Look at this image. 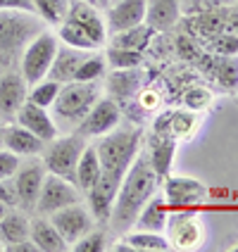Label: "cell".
Returning a JSON list of instances; mask_svg holds the SVG:
<instances>
[{"label": "cell", "mask_w": 238, "mask_h": 252, "mask_svg": "<svg viewBox=\"0 0 238 252\" xmlns=\"http://www.w3.org/2000/svg\"><path fill=\"white\" fill-rule=\"evenodd\" d=\"M157 186H160V176L155 174L150 157L138 153L136 159L131 162V167L126 169L122 183H119L112 212H110V219H107L117 233H126L129 228H134L138 212L157 193Z\"/></svg>", "instance_id": "cell-1"}, {"label": "cell", "mask_w": 238, "mask_h": 252, "mask_svg": "<svg viewBox=\"0 0 238 252\" xmlns=\"http://www.w3.org/2000/svg\"><path fill=\"white\" fill-rule=\"evenodd\" d=\"M140 143H143V128L140 126H124V128H112L110 133L100 136L96 145V153L100 157V167L102 174L122 181L126 169L131 167V162L140 153Z\"/></svg>", "instance_id": "cell-2"}, {"label": "cell", "mask_w": 238, "mask_h": 252, "mask_svg": "<svg viewBox=\"0 0 238 252\" xmlns=\"http://www.w3.org/2000/svg\"><path fill=\"white\" fill-rule=\"evenodd\" d=\"M43 29L45 24L36 12L0 10V67L12 69L14 62H19L27 43Z\"/></svg>", "instance_id": "cell-3"}, {"label": "cell", "mask_w": 238, "mask_h": 252, "mask_svg": "<svg viewBox=\"0 0 238 252\" xmlns=\"http://www.w3.org/2000/svg\"><path fill=\"white\" fill-rule=\"evenodd\" d=\"M100 95H102L100 81H67L60 86V93L50 107V114L57 126H76L86 117V112L96 105Z\"/></svg>", "instance_id": "cell-4"}, {"label": "cell", "mask_w": 238, "mask_h": 252, "mask_svg": "<svg viewBox=\"0 0 238 252\" xmlns=\"http://www.w3.org/2000/svg\"><path fill=\"white\" fill-rule=\"evenodd\" d=\"M57 48H60V41H57L55 33L48 31V29L38 31V33L27 43V48H24L22 55H19V74L24 76V81H27L29 86L48 76L50 64H53V60H55Z\"/></svg>", "instance_id": "cell-5"}, {"label": "cell", "mask_w": 238, "mask_h": 252, "mask_svg": "<svg viewBox=\"0 0 238 252\" xmlns=\"http://www.w3.org/2000/svg\"><path fill=\"white\" fill-rule=\"evenodd\" d=\"M86 148V138H81L76 131L69 136H55L53 140L45 143L41 153V162L45 164L48 174H57L62 179L74 183L76 174V162Z\"/></svg>", "instance_id": "cell-6"}, {"label": "cell", "mask_w": 238, "mask_h": 252, "mask_svg": "<svg viewBox=\"0 0 238 252\" xmlns=\"http://www.w3.org/2000/svg\"><path fill=\"white\" fill-rule=\"evenodd\" d=\"M165 238H167L171 250H198L205 245V224L198 212L179 210L167 214L165 224Z\"/></svg>", "instance_id": "cell-7"}, {"label": "cell", "mask_w": 238, "mask_h": 252, "mask_svg": "<svg viewBox=\"0 0 238 252\" xmlns=\"http://www.w3.org/2000/svg\"><path fill=\"white\" fill-rule=\"evenodd\" d=\"M81 197H84V193L79 190L76 183L67 181V179H62L57 174H45L34 212L41 214V217H50L53 212L62 210V207L81 202Z\"/></svg>", "instance_id": "cell-8"}, {"label": "cell", "mask_w": 238, "mask_h": 252, "mask_svg": "<svg viewBox=\"0 0 238 252\" xmlns=\"http://www.w3.org/2000/svg\"><path fill=\"white\" fill-rule=\"evenodd\" d=\"M122 122V105L112 95H100L96 105L86 112V117L76 124V133L81 138H100L110 133Z\"/></svg>", "instance_id": "cell-9"}, {"label": "cell", "mask_w": 238, "mask_h": 252, "mask_svg": "<svg viewBox=\"0 0 238 252\" xmlns=\"http://www.w3.org/2000/svg\"><path fill=\"white\" fill-rule=\"evenodd\" d=\"M45 174H48L45 164L36 157H29L27 164H19L17 174L12 176L14 193H17V207H22L24 212H34Z\"/></svg>", "instance_id": "cell-10"}, {"label": "cell", "mask_w": 238, "mask_h": 252, "mask_svg": "<svg viewBox=\"0 0 238 252\" xmlns=\"http://www.w3.org/2000/svg\"><path fill=\"white\" fill-rule=\"evenodd\" d=\"M48 219L55 224V228L60 231V236L67 240V245H69V248L81 238V236H86L88 231H93L96 224H98V221H96V217L91 214V210L84 207L81 202L53 212Z\"/></svg>", "instance_id": "cell-11"}, {"label": "cell", "mask_w": 238, "mask_h": 252, "mask_svg": "<svg viewBox=\"0 0 238 252\" xmlns=\"http://www.w3.org/2000/svg\"><path fill=\"white\" fill-rule=\"evenodd\" d=\"M210 195L207 186L191 176H165V202L171 207L203 205Z\"/></svg>", "instance_id": "cell-12"}, {"label": "cell", "mask_w": 238, "mask_h": 252, "mask_svg": "<svg viewBox=\"0 0 238 252\" xmlns=\"http://www.w3.org/2000/svg\"><path fill=\"white\" fill-rule=\"evenodd\" d=\"M29 84L24 76L14 69H5L0 74V119L10 122L14 119L17 110L27 102Z\"/></svg>", "instance_id": "cell-13"}, {"label": "cell", "mask_w": 238, "mask_h": 252, "mask_svg": "<svg viewBox=\"0 0 238 252\" xmlns=\"http://www.w3.org/2000/svg\"><path fill=\"white\" fill-rule=\"evenodd\" d=\"M102 12H105L107 33L112 36L145 22V0H114Z\"/></svg>", "instance_id": "cell-14"}, {"label": "cell", "mask_w": 238, "mask_h": 252, "mask_svg": "<svg viewBox=\"0 0 238 252\" xmlns=\"http://www.w3.org/2000/svg\"><path fill=\"white\" fill-rule=\"evenodd\" d=\"M14 124L29 128V131H31L34 136H38L43 143H48V140H53L55 136H60V126L55 124L53 114L48 112L45 107L34 105V102H29V100L17 110Z\"/></svg>", "instance_id": "cell-15"}, {"label": "cell", "mask_w": 238, "mask_h": 252, "mask_svg": "<svg viewBox=\"0 0 238 252\" xmlns=\"http://www.w3.org/2000/svg\"><path fill=\"white\" fill-rule=\"evenodd\" d=\"M69 19H74L76 24L88 31V36L98 43L100 48L107 43L110 33H107V24H105V17H102V10L93 2H86V0H71L69 5Z\"/></svg>", "instance_id": "cell-16"}, {"label": "cell", "mask_w": 238, "mask_h": 252, "mask_svg": "<svg viewBox=\"0 0 238 252\" xmlns=\"http://www.w3.org/2000/svg\"><path fill=\"white\" fill-rule=\"evenodd\" d=\"M183 14V0H145V24L155 31L171 29Z\"/></svg>", "instance_id": "cell-17"}, {"label": "cell", "mask_w": 238, "mask_h": 252, "mask_svg": "<svg viewBox=\"0 0 238 252\" xmlns=\"http://www.w3.org/2000/svg\"><path fill=\"white\" fill-rule=\"evenodd\" d=\"M2 148H7L10 153L19 155V157H38L45 148V143L38 136H34L29 128L12 124L5 126V131H2Z\"/></svg>", "instance_id": "cell-18"}, {"label": "cell", "mask_w": 238, "mask_h": 252, "mask_svg": "<svg viewBox=\"0 0 238 252\" xmlns=\"http://www.w3.org/2000/svg\"><path fill=\"white\" fill-rule=\"evenodd\" d=\"M93 50H79V48H69V45H62L57 48L55 60L50 64V71H48V79H53L57 84H67V81H74V74L79 69V64L84 62V57Z\"/></svg>", "instance_id": "cell-19"}, {"label": "cell", "mask_w": 238, "mask_h": 252, "mask_svg": "<svg viewBox=\"0 0 238 252\" xmlns=\"http://www.w3.org/2000/svg\"><path fill=\"white\" fill-rule=\"evenodd\" d=\"M29 238L36 243L38 252H65L69 250L67 240L60 236V231L48 217H36L31 219V228H29Z\"/></svg>", "instance_id": "cell-20"}, {"label": "cell", "mask_w": 238, "mask_h": 252, "mask_svg": "<svg viewBox=\"0 0 238 252\" xmlns=\"http://www.w3.org/2000/svg\"><path fill=\"white\" fill-rule=\"evenodd\" d=\"M167 202L162 195H153L143 210L138 212L136 221H134V228L136 231H150V233H162L165 231V224H167Z\"/></svg>", "instance_id": "cell-21"}, {"label": "cell", "mask_w": 238, "mask_h": 252, "mask_svg": "<svg viewBox=\"0 0 238 252\" xmlns=\"http://www.w3.org/2000/svg\"><path fill=\"white\" fill-rule=\"evenodd\" d=\"M29 228H31V219L24 212L17 210V207H10L7 214L0 219V243H2V250L7 245L19 243V240H27Z\"/></svg>", "instance_id": "cell-22"}, {"label": "cell", "mask_w": 238, "mask_h": 252, "mask_svg": "<svg viewBox=\"0 0 238 252\" xmlns=\"http://www.w3.org/2000/svg\"><path fill=\"white\" fill-rule=\"evenodd\" d=\"M107 88L114 100L134 98L143 88V74L138 69H114L107 79Z\"/></svg>", "instance_id": "cell-23"}, {"label": "cell", "mask_w": 238, "mask_h": 252, "mask_svg": "<svg viewBox=\"0 0 238 252\" xmlns=\"http://www.w3.org/2000/svg\"><path fill=\"white\" fill-rule=\"evenodd\" d=\"M100 174H102V167H100V157H98V153H96V145H88V143H86L84 153H81L79 162H76L74 183L79 186L81 193H86V190L100 179Z\"/></svg>", "instance_id": "cell-24"}, {"label": "cell", "mask_w": 238, "mask_h": 252, "mask_svg": "<svg viewBox=\"0 0 238 252\" xmlns=\"http://www.w3.org/2000/svg\"><path fill=\"white\" fill-rule=\"evenodd\" d=\"M57 41L62 43V45H69V48H79V50H100V45L91 36H88V31H86L81 24H76L74 19H65L62 24H57Z\"/></svg>", "instance_id": "cell-25"}, {"label": "cell", "mask_w": 238, "mask_h": 252, "mask_svg": "<svg viewBox=\"0 0 238 252\" xmlns=\"http://www.w3.org/2000/svg\"><path fill=\"white\" fill-rule=\"evenodd\" d=\"M155 29H150L145 22L138 24V27H131L126 29V31H119V33H112V38H110V45H117V48H126V50H148V45L153 43L155 38Z\"/></svg>", "instance_id": "cell-26"}, {"label": "cell", "mask_w": 238, "mask_h": 252, "mask_svg": "<svg viewBox=\"0 0 238 252\" xmlns=\"http://www.w3.org/2000/svg\"><path fill=\"white\" fill-rule=\"evenodd\" d=\"M122 240L126 243L129 252H165V250H171L167 238H165V233H150V231H136V228H129Z\"/></svg>", "instance_id": "cell-27"}, {"label": "cell", "mask_w": 238, "mask_h": 252, "mask_svg": "<svg viewBox=\"0 0 238 252\" xmlns=\"http://www.w3.org/2000/svg\"><path fill=\"white\" fill-rule=\"evenodd\" d=\"M200 112H193L188 107L183 110H174L169 112V136L176 140H191L196 136V131L200 128Z\"/></svg>", "instance_id": "cell-28"}, {"label": "cell", "mask_w": 238, "mask_h": 252, "mask_svg": "<svg viewBox=\"0 0 238 252\" xmlns=\"http://www.w3.org/2000/svg\"><path fill=\"white\" fill-rule=\"evenodd\" d=\"M174 150H176V140L171 136H160L157 133V143L150 150V164H153L155 174L160 176V181L169 176V169H171V159H174Z\"/></svg>", "instance_id": "cell-29"}, {"label": "cell", "mask_w": 238, "mask_h": 252, "mask_svg": "<svg viewBox=\"0 0 238 252\" xmlns=\"http://www.w3.org/2000/svg\"><path fill=\"white\" fill-rule=\"evenodd\" d=\"M34 2V12L43 19L45 27H57L67 19L69 14L71 0H31Z\"/></svg>", "instance_id": "cell-30"}, {"label": "cell", "mask_w": 238, "mask_h": 252, "mask_svg": "<svg viewBox=\"0 0 238 252\" xmlns=\"http://www.w3.org/2000/svg\"><path fill=\"white\" fill-rule=\"evenodd\" d=\"M212 69H214V79L219 81V86H224L226 91H234L238 86V55L231 57L214 55Z\"/></svg>", "instance_id": "cell-31"}, {"label": "cell", "mask_w": 238, "mask_h": 252, "mask_svg": "<svg viewBox=\"0 0 238 252\" xmlns=\"http://www.w3.org/2000/svg\"><path fill=\"white\" fill-rule=\"evenodd\" d=\"M60 86L57 81H53V79H41V81H36V84L29 86V95L27 100L29 102H34V105H41V107H45V110H50L53 107V102H55L57 93H60Z\"/></svg>", "instance_id": "cell-32"}, {"label": "cell", "mask_w": 238, "mask_h": 252, "mask_svg": "<svg viewBox=\"0 0 238 252\" xmlns=\"http://www.w3.org/2000/svg\"><path fill=\"white\" fill-rule=\"evenodd\" d=\"M105 62H107L110 69H138L143 64V53L110 45L107 53H105Z\"/></svg>", "instance_id": "cell-33"}, {"label": "cell", "mask_w": 238, "mask_h": 252, "mask_svg": "<svg viewBox=\"0 0 238 252\" xmlns=\"http://www.w3.org/2000/svg\"><path fill=\"white\" fill-rule=\"evenodd\" d=\"M105 71H107L105 57L93 50V53H88V55L84 57V62L79 64V69L74 74V81H102Z\"/></svg>", "instance_id": "cell-34"}, {"label": "cell", "mask_w": 238, "mask_h": 252, "mask_svg": "<svg viewBox=\"0 0 238 252\" xmlns=\"http://www.w3.org/2000/svg\"><path fill=\"white\" fill-rule=\"evenodd\" d=\"M183 107H188V110H193V112H203V110H207L212 102H214V93H212L210 88H203V86H193V88H188L186 93H183Z\"/></svg>", "instance_id": "cell-35"}, {"label": "cell", "mask_w": 238, "mask_h": 252, "mask_svg": "<svg viewBox=\"0 0 238 252\" xmlns=\"http://www.w3.org/2000/svg\"><path fill=\"white\" fill-rule=\"evenodd\" d=\"M205 45H207V50L212 55H219V57L238 55V36H234V33H224L222 31V33L212 36Z\"/></svg>", "instance_id": "cell-36"}, {"label": "cell", "mask_w": 238, "mask_h": 252, "mask_svg": "<svg viewBox=\"0 0 238 252\" xmlns=\"http://www.w3.org/2000/svg\"><path fill=\"white\" fill-rule=\"evenodd\" d=\"M105 240H107L105 238V233L93 228V231H88L86 236H81V238L76 240L69 250H74V252H102L105 248H107Z\"/></svg>", "instance_id": "cell-37"}, {"label": "cell", "mask_w": 238, "mask_h": 252, "mask_svg": "<svg viewBox=\"0 0 238 252\" xmlns=\"http://www.w3.org/2000/svg\"><path fill=\"white\" fill-rule=\"evenodd\" d=\"M22 164L19 155L10 153L7 148H0V179H12L17 174V169Z\"/></svg>", "instance_id": "cell-38"}, {"label": "cell", "mask_w": 238, "mask_h": 252, "mask_svg": "<svg viewBox=\"0 0 238 252\" xmlns=\"http://www.w3.org/2000/svg\"><path fill=\"white\" fill-rule=\"evenodd\" d=\"M138 105H140L143 112L157 110V107H162V95H160L155 88H140L138 91Z\"/></svg>", "instance_id": "cell-39"}, {"label": "cell", "mask_w": 238, "mask_h": 252, "mask_svg": "<svg viewBox=\"0 0 238 252\" xmlns=\"http://www.w3.org/2000/svg\"><path fill=\"white\" fill-rule=\"evenodd\" d=\"M0 200L7 207H17V193H14L12 179H0Z\"/></svg>", "instance_id": "cell-40"}, {"label": "cell", "mask_w": 238, "mask_h": 252, "mask_svg": "<svg viewBox=\"0 0 238 252\" xmlns=\"http://www.w3.org/2000/svg\"><path fill=\"white\" fill-rule=\"evenodd\" d=\"M0 10H17V12H34L31 0H0Z\"/></svg>", "instance_id": "cell-41"}, {"label": "cell", "mask_w": 238, "mask_h": 252, "mask_svg": "<svg viewBox=\"0 0 238 252\" xmlns=\"http://www.w3.org/2000/svg\"><path fill=\"white\" fill-rule=\"evenodd\" d=\"M224 33H234V36H238V7H226Z\"/></svg>", "instance_id": "cell-42"}, {"label": "cell", "mask_w": 238, "mask_h": 252, "mask_svg": "<svg viewBox=\"0 0 238 252\" xmlns=\"http://www.w3.org/2000/svg\"><path fill=\"white\" fill-rule=\"evenodd\" d=\"M5 252H38V248H36V243H34L31 238H27V240L14 243V245H7Z\"/></svg>", "instance_id": "cell-43"}, {"label": "cell", "mask_w": 238, "mask_h": 252, "mask_svg": "<svg viewBox=\"0 0 238 252\" xmlns=\"http://www.w3.org/2000/svg\"><path fill=\"white\" fill-rule=\"evenodd\" d=\"M7 210H10V207H7V205H5V202H2V200H0V219H2V217H5V214H7Z\"/></svg>", "instance_id": "cell-44"}, {"label": "cell", "mask_w": 238, "mask_h": 252, "mask_svg": "<svg viewBox=\"0 0 238 252\" xmlns=\"http://www.w3.org/2000/svg\"><path fill=\"white\" fill-rule=\"evenodd\" d=\"M93 2H96V5H98L100 10H105V7H107V5H110V0H93Z\"/></svg>", "instance_id": "cell-45"}, {"label": "cell", "mask_w": 238, "mask_h": 252, "mask_svg": "<svg viewBox=\"0 0 238 252\" xmlns=\"http://www.w3.org/2000/svg\"><path fill=\"white\" fill-rule=\"evenodd\" d=\"M2 131H5V126H2V119H0V145H2Z\"/></svg>", "instance_id": "cell-46"}, {"label": "cell", "mask_w": 238, "mask_h": 252, "mask_svg": "<svg viewBox=\"0 0 238 252\" xmlns=\"http://www.w3.org/2000/svg\"><path fill=\"white\" fill-rule=\"evenodd\" d=\"M86 2H93V0H86ZM93 5H96V2H93Z\"/></svg>", "instance_id": "cell-47"}, {"label": "cell", "mask_w": 238, "mask_h": 252, "mask_svg": "<svg viewBox=\"0 0 238 252\" xmlns=\"http://www.w3.org/2000/svg\"><path fill=\"white\" fill-rule=\"evenodd\" d=\"M0 250H2V243H0Z\"/></svg>", "instance_id": "cell-48"}, {"label": "cell", "mask_w": 238, "mask_h": 252, "mask_svg": "<svg viewBox=\"0 0 238 252\" xmlns=\"http://www.w3.org/2000/svg\"><path fill=\"white\" fill-rule=\"evenodd\" d=\"M110 2H114V0H110Z\"/></svg>", "instance_id": "cell-49"}, {"label": "cell", "mask_w": 238, "mask_h": 252, "mask_svg": "<svg viewBox=\"0 0 238 252\" xmlns=\"http://www.w3.org/2000/svg\"><path fill=\"white\" fill-rule=\"evenodd\" d=\"M236 7H238V5H236Z\"/></svg>", "instance_id": "cell-50"}]
</instances>
